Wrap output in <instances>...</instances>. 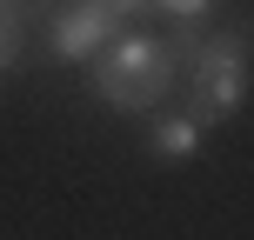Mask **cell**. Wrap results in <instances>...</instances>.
Listing matches in <instances>:
<instances>
[{"label":"cell","instance_id":"6da1fadb","mask_svg":"<svg viewBox=\"0 0 254 240\" xmlns=\"http://www.w3.org/2000/svg\"><path fill=\"white\" fill-rule=\"evenodd\" d=\"M181 40L174 34H140V27H121L114 40H107L87 67V87L101 107H114V114H154V107L167 100V94L181 87Z\"/></svg>","mask_w":254,"mask_h":240},{"label":"cell","instance_id":"7a4b0ae2","mask_svg":"<svg viewBox=\"0 0 254 240\" xmlns=\"http://www.w3.org/2000/svg\"><path fill=\"white\" fill-rule=\"evenodd\" d=\"M181 87H188V114L201 127H221L248 107V27H221L188 47L181 60Z\"/></svg>","mask_w":254,"mask_h":240},{"label":"cell","instance_id":"3957f363","mask_svg":"<svg viewBox=\"0 0 254 240\" xmlns=\"http://www.w3.org/2000/svg\"><path fill=\"white\" fill-rule=\"evenodd\" d=\"M114 34H121V20L107 7H94V0H54V13H47V47L61 60H74V67L94 60Z\"/></svg>","mask_w":254,"mask_h":240},{"label":"cell","instance_id":"277c9868","mask_svg":"<svg viewBox=\"0 0 254 240\" xmlns=\"http://www.w3.org/2000/svg\"><path fill=\"white\" fill-rule=\"evenodd\" d=\"M201 134L207 127L181 107V114H161L147 127V147H154V160H194V153H201Z\"/></svg>","mask_w":254,"mask_h":240},{"label":"cell","instance_id":"5b68a950","mask_svg":"<svg viewBox=\"0 0 254 240\" xmlns=\"http://www.w3.org/2000/svg\"><path fill=\"white\" fill-rule=\"evenodd\" d=\"M147 13H167L174 27H201L214 13V0H147Z\"/></svg>","mask_w":254,"mask_h":240},{"label":"cell","instance_id":"8992f818","mask_svg":"<svg viewBox=\"0 0 254 240\" xmlns=\"http://www.w3.org/2000/svg\"><path fill=\"white\" fill-rule=\"evenodd\" d=\"M20 47H27V27L0 7V74H13V67H20Z\"/></svg>","mask_w":254,"mask_h":240},{"label":"cell","instance_id":"52a82bcc","mask_svg":"<svg viewBox=\"0 0 254 240\" xmlns=\"http://www.w3.org/2000/svg\"><path fill=\"white\" fill-rule=\"evenodd\" d=\"M0 7H7L20 27H34V20H47V13H54V0H0Z\"/></svg>","mask_w":254,"mask_h":240},{"label":"cell","instance_id":"ba28073f","mask_svg":"<svg viewBox=\"0 0 254 240\" xmlns=\"http://www.w3.org/2000/svg\"><path fill=\"white\" fill-rule=\"evenodd\" d=\"M94 7H107V13H114L121 27H134L140 13H147V0H94Z\"/></svg>","mask_w":254,"mask_h":240}]
</instances>
